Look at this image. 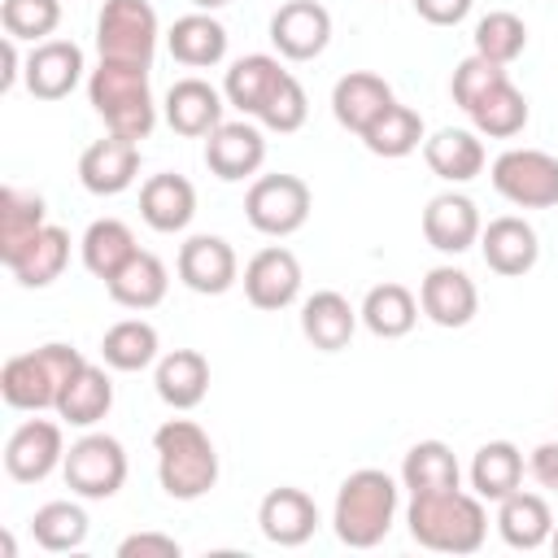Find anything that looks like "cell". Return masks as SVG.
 Segmentation results:
<instances>
[{"instance_id":"obj_2","label":"cell","mask_w":558,"mask_h":558,"mask_svg":"<svg viewBox=\"0 0 558 558\" xmlns=\"http://www.w3.org/2000/svg\"><path fill=\"white\" fill-rule=\"evenodd\" d=\"M401 506V488L388 471L379 466H362L353 475H344L336 506H331V527L340 536V545L349 549H375L397 519Z\"/></svg>"},{"instance_id":"obj_26","label":"cell","mask_w":558,"mask_h":558,"mask_svg":"<svg viewBox=\"0 0 558 558\" xmlns=\"http://www.w3.org/2000/svg\"><path fill=\"white\" fill-rule=\"evenodd\" d=\"M153 388L170 410H196L209 392V362L196 349H170L153 366Z\"/></svg>"},{"instance_id":"obj_14","label":"cell","mask_w":558,"mask_h":558,"mask_svg":"<svg viewBox=\"0 0 558 558\" xmlns=\"http://www.w3.org/2000/svg\"><path fill=\"white\" fill-rule=\"evenodd\" d=\"M183 288L201 292V296H222L235 279H240V262L235 248L222 235H187L179 244V262H174Z\"/></svg>"},{"instance_id":"obj_47","label":"cell","mask_w":558,"mask_h":558,"mask_svg":"<svg viewBox=\"0 0 558 558\" xmlns=\"http://www.w3.org/2000/svg\"><path fill=\"white\" fill-rule=\"evenodd\" d=\"M527 475H532L541 488L558 493V440H541V445L527 453Z\"/></svg>"},{"instance_id":"obj_44","label":"cell","mask_w":558,"mask_h":558,"mask_svg":"<svg viewBox=\"0 0 558 558\" xmlns=\"http://www.w3.org/2000/svg\"><path fill=\"white\" fill-rule=\"evenodd\" d=\"M501 78H510L506 74V65H497V61H488V57H480V52H471V57H462L458 65H453V78H449V96H453V105L466 113L488 87H497Z\"/></svg>"},{"instance_id":"obj_33","label":"cell","mask_w":558,"mask_h":558,"mask_svg":"<svg viewBox=\"0 0 558 558\" xmlns=\"http://www.w3.org/2000/svg\"><path fill=\"white\" fill-rule=\"evenodd\" d=\"M113 410V384L105 375V366L96 362H83L74 371V379L61 388L57 397V414L70 423V427H96L105 414Z\"/></svg>"},{"instance_id":"obj_41","label":"cell","mask_w":558,"mask_h":558,"mask_svg":"<svg viewBox=\"0 0 558 558\" xmlns=\"http://www.w3.org/2000/svg\"><path fill=\"white\" fill-rule=\"evenodd\" d=\"M31 536L48 554H70L87 541V510L78 501H48L31 514Z\"/></svg>"},{"instance_id":"obj_40","label":"cell","mask_w":558,"mask_h":558,"mask_svg":"<svg viewBox=\"0 0 558 558\" xmlns=\"http://www.w3.org/2000/svg\"><path fill=\"white\" fill-rule=\"evenodd\" d=\"M423 140H427L423 118H418V109H410V105H388V109L362 131V144H366L375 157H410Z\"/></svg>"},{"instance_id":"obj_34","label":"cell","mask_w":558,"mask_h":558,"mask_svg":"<svg viewBox=\"0 0 558 558\" xmlns=\"http://www.w3.org/2000/svg\"><path fill=\"white\" fill-rule=\"evenodd\" d=\"M466 118H471L475 135H488V140H514V135L527 126L532 109H527V96H523L510 78H501L497 87H488V92L466 109Z\"/></svg>"},{"instance_id":"obj_50","label":"cell","mask_w":558,"mask_h":558,"mask_svg":"<svg viewBox=\"0 0 558 558\" xmlns=\"http://www.w3.org/2000/svg\"><path fill=\"white\" fill-rule=\"evenodd\" d=\"M201 13H214V9H222V4H231V0H192Z\"/></svg>"},{"instance_id":"obj_32","label":"cell","mask_w":558,"mask_h":558,"mask_svg":"<svg viewBox=\"0 0 558 558\" xmlns=\"http://www.w3.org/2000/svg\"><path fill=\"white\" fill-rule=\"evenodd\" d=\"M362 327L379 340H401L414 331L418 323V296L405 288V283H375L366 296H362Z\"/></svg>"},{"instance_id":"obj_9","label":"cell","mask_w":558,"mask_h":558,"mask_svg":"<svg viewBox=\"0 0 558 558\" xmlns=\"http://www.w3.org/2000/svg\"><path fill=\"white\" fill-rule=\"evenodd\" d=\"M497 196L519 209H554L558 205V157L545 148H506L488 170Z\"/></svg>"},{"instance_id":"obj_43","label":"cell","mask_w":558,"mask_h":558,"mask_svg":"<svg viewBox=\"0 0 558 558\" xmlns=\"http://www.w3.org/2000/svg\"><path fill=\"white\" fill-rule=\"evenodd\" d=\"M0 26L13 39L44 44L61 26V0H0Z\"/></svg>"},{"instance_id":"obj_3","label":"cell","mask_w":558,"mask_h":558,"mask_svg":"<svg viewBox=\"0 0 558 558\" xmlns=\"http://www.w3.org/2000/svg\"><path fill=\"white\" fill-rule=\"evenodd\" d=\"M153 453L161 493L174 501H196L218 484V449L209 432L192 418H166L153 432Z\"/></svg>"},{"instance_id":"obj_4","label":"cell","mask_w":558,"mask_h":558,"mask_svg":"<svg viewBox=\"0 0 558 558\" xmlns=\"http://www.w3.org/2000/svg\"><path fill=\"white\" fill-rule=\"evenodd\" d=\"M87 100L92 109L105 118V126L122 140H148V131L157 126V105H153V87H148V65L135 61H105L87 74Z\"/></svg>"},{"instance_id":"obj_35","label":"cell","mask_w":558,"mask_h":558,"mask_svg":"<svg viewBox=\"0 0 558 558\" xmlns=\"http://www.w3.org/2000/svg\"><path fill=\"white\" fill-rule=\"evenodd\" d=\"M471 493L484 501H501L523 484V453L510 440H488L471 458Z\"/></svg>"},{"instance_id":"obj_38","label":"cell","mask_w":558,"mask_h":558,"mask_svg":"<svg viewBox=\"0 0 558 558\" xmlns=\"http://www.w3.org/2000/svg\"><path fill=\"white\" fill-rule=\"evenodd\" d=\"M135 235L122 218H96L83 240H78V253H83V266L96 275V279H113L131 257H135Z\"/></svg>"},{"instance_id":"obj_46","label":"cell","mask_w":558,"mask_h":558,"mask_svg":"<svg viewBox=\"0 0 558 558\" xmlns=\"http://www.w3.org/2000/svg\"><path fill=\"white\" fill-rule=\"evenodd\" d=\"M179 541L166 532H131L118 541V558H179Z\"/></svg>"},{"instance_id":"obj_5","label":"cell","mask_w":558,"mask_h":558,"mask_svg":"<svg viewBox=\"0 0 558 558\" xmlns=\"http://www.w3.org/2000/svg\"><path fill=\"white\" fill-rule=\"evenodd\" d=\"M83 362L87 357L65 340H48L31 353H13L0 366V397H4L9 410H26V414L57 410L61 388L74 379V371Z\"/></svg>"},{"instance_id":"obj_22","label":"cell","mask_w":558,"mask_h":558,"mask_svg":"<svg viewBox=\"0 0 558 558\" xmlns=\"http://www.w3.org/2000/svg\"><path fill=\"white\" fill-rule=\"evenodd\" d=\"M222 109H227V96L196 74L170 83L166 92V122L174 135H187V140H201L214 126H222Z\"/></svg>"},{"instance_id":"obj_25","label":"cell","mask_w":558,"mask_h":558,"mask_svg":"<svg viewBox=\"0 0 558 558\" xmlns=\"http://www.w3.org/2000/svg\"><path fill=\"white\" fill-rule=\"evenodd\" d=\"M357 323H362V314L349 305V296H340L331 288L301 301V336L323 353H340L353 340Z\"/></svg>"},{"instance_id":"obj_39","label":"cell","mask_w":558,"mask_h":558,"mask_svg":"<svg viewBox=\"0 0 558 558\" xmlns=\"http://www.w3.org/2000/svg\"><path fill=\"white\" fill-rule=\"evenodd\" d=\"M100 357L109 371H144L161 357V336L144 318H122L100 336Z\"/></svg>"},{"instance_id":"obj_1","label":"cell","mask_w":558,"mask_h":558,"mask_svg":"<svg viewBox=\"0 0 558 558\" xmlns=\"http://www.w3.org/2000/svg\"><path fill=\"white\" fill-rule=\"evenodd\" d=\"M410 536L432 554H475L488 536L484 497L445 488V493H410L405 506Z\"/></svg>"},{"instance_id":"obj_15","label":"cell","mask_w":558,"mask_h":558,"mask_svg":"<svg viewBox=\"0 0 558 558\" xmlns=\"http://www.w3.org/2000/svg\"><path fill=\"white\" fill-rule=\"evenodd\" d=\"M83 48L74 39H44L31 48L22 83L35 100H65L83 83Z\"/></svg>"},{"instance_id":"obj_18","label":"cell","mask_w":558,"mask_h":558,"mask_svg":"<svg viewBox=\"0 0 558 558\" xmlns=\"http://www.w3.org/2000/svg\"><path fill=\"white\" fill-rule=\"evenodd\" d=\"M418 310L436 323V327H466L480 310V292L475 279L458 266H432L418 283Z\"/></svg>"},{"instance_id":"obj_23","label":"cell","mask_w":558,"mask_h":558,"mask_svg":"<svg viewBox=\"0 0 558 558\" xmlns=\"http://www.w3.org/2000/svg\"><path fill=\"white\" fill-rule=\"evenodd\" d=\"M283 78H288V70L279 65V57H270V52H248V57L231 61V70H227V78H222V96H227V105L240 109L244 118H257Z\"/></svg>"},{"instance_id":"obj_10","label":"cell","mask_w":558,"mask_h":558,"mask_svg":"<svg viewBox=\"0 0 558 558\" xmlns=\"http://www.w3.org/2000/svg\"><path fill=\"white\" fill-rule=\"evenodd\" d=\"M65 462V436L52 418H26L4 440V471L17 484H39Z\"/></svg>"},{"instance_id":"obj_51","label":"cell","mask_w":558,"mask_h":558,"mask_svg":"<svg viewBox=\"0 0 558 558\" xmlns=\"http://www.w3.org/2000/svg\"><path fill=\"white\" fill-rule=\"evenodd\" d=\"M549 549L558 554V523H554V532H549Z\"/></svg>"},{"instance_id":"obj_45","label":"cell","mask_w":558,"mask_h":558,"mask_svg":"<svg viewBox=\"0 0 558 558\" xmlns=\"http://www.w3.org/2000/svg\"><path fill=\"white\" fill-rule=\"evenodd\" d=\"M305 118H310V96H305V87H301L296 74H288V78L275 87V96L266 100V109L257 113V122H262L266 131H279V135L301 131Z\"/></svg>"},{"instance_id":"obj_49","label":"cell","mask_w":558,"mask_h":558,"mask_svg":"<svg viewBox=\"0 0 558 558\" xmlns=\"http://www.w3.org/2000/svg\"><path fill=\"white\" fill-rule=\"evenodd\" d=\"M0 52H4V74H0V87L9 92V87L17 83V74H22L26 65L17 61V39H13V35H4V48H0Z\"/></svg>"},{"instance_id":"obj_8","label":"cell","mask_w":558,"mask_h":558,"mask_svg":"<svg viewBox=\"0 0 558 558\" xmlns=\"http://www.w3.org/2000/svg\"><path fill=\"white\" fill-rule=\"evenodd\" d=\"M157 9L148 0H105L96 17V48L105 61L153 65L157 52Z\"/></svg>"},{"instance_id":"obj_6","label":"cell","mask_w":558,"mask_h":558,"mask_svg":"<svg viewBox=\"0 0 558 558\" xmlns=\"http://www.w3.org/2000/svg\"><path fill=\"white\" fill-rule=\"evenodd\" d=\"M314 209V196H310V183L296 179V174H257L244 192V218L253 231L270 235V240H283L292 231L305 227Z\"/></svg>"},{"instance_id":"obj_7","label":"cell","mask_w":558,"mask_h":558,"mask_svg":"<svg viewBox=\"0 0 558 558\" xmlns=\"http://www.w3.org/2000/svg\"><path fill=\"white\" fill-rule=\"evenodd\" d=\"M61 475L83 501H109L126 484V449L109 432H87L65 449Z\"/></svg>"},{"instance_id":"obj_28","label":"cell","mask_w":558,"mask_h":558,"mask_svg":"<svg viewBox=\"0 0 558 558\" xmlns=\"http://www.w3.org/2000/svg\"><path fill=\"white\" fill-rule=\"evenodd\" d=\"M493 523H497V532H501V541L510 549H541L549 541V532H554V510H549V501L541 493L514 488L510 497L497 501V519Z\"/></svg>"},{"instance_id":"obj_30","label":"cell","mask_w":558,"mask_h":558,"mask_svg":"<svg viewBox=\"0 0 558 558\" xmlns=\"http://www.w3.org/2000/svg\"><path fill=\"white\" fill-rule=\"evenodd\" d=\"M105 288H109V296H113L122 310H153V305L166 301L170 270H166V262H161L157 253L135 248V257H131L113 279H105Z\"/></svg>"},{"instance_id":"obj_42","label":"cell","mask_w":558,"mask_h":558,"mask_svg":"<svg viewBox=\"0 0 558 558\" xmlns=\"http://www.w3.org/2000/svg\"><path fill=\"white\" fill-rule=\"evenodd\" d=\"M471 44H475L480 57H488V61H497V65H510V61H519L523 48H527V26H523V17L510 13V9H493V13H484V17L475 22Z\"/></svg>"},{"instance_id":"obj_31","label":"cell","mask_w":558,"mask_h":558,"mask_svg":"<svg viewBox=\"0 0 558 558\" xmlns=\"http://www.w3.org/2000/svg\"><path fill=\"white\" fill-rule=\"evenodd\" d=\"M44 227H48L44 196L4 183V192H0V262L9 266V262H13V257H17Z\"/></svg>"},{"instance_id":"obj_12","label":"cell","mask_w":558,"mask_h":558,"mask_svg":"<svg viewBox=\"0 0 558 558\" xmlns=\"http://www.w3.org/2000/svg\"><path fill=\"white\" fill-rule=\"evenodd\" d=\"M270 44L283 61H314L331 44V13L318 0H288L270 17Z\"/></svg>"},{"instance_id":"obj_27","label":"cell","mask_w":558,"mask_h":558,"mask_svg":"<svg viewBox=\"0 0 558 558\" xmlns=\"http://www.w3.org/2000/svg\"><path fill=\"white\" fill-rule=\"evenodd\" d=\"M166 48L179 65L187 70H209L227 57V26L214 13H183L174 17V26L166 31Z\"/></svg>"},{"instance_id":"obj_48","label":"cell","mask_w":558,"mask_h":558,"mask_svg":"<svg viewBox=\"0 0 558 558\" xmlns=\"http://www.w3.org/2000/svg\"><path fill=\"white\" fill-rule=\"evenodd\" d=\"M475 0H414V13L427 22V26H458L466 13H471Z\"/></svg>"},{"instance_id":"obj_16","label":"cell","mask_w":558,"mask_h":558,"mask_svg":"<svg viewBox=\"0 0 558 558\" xmlns=\"http://www.w3.org/2000/svg\"><path fill=\"white\" fill-rule=\"evenodd\" d=\"M135 179H140V144L135 140H122L113 131L105 140H92L83 148V157H78V183L92 196H118Z\"/></svg>"},{"instance_id":"obj_37","label":"cell","mask_w":558,"mask_h":558,"mask_svg":"<svg viewBox=\"0 0 558 558\" xmlns=\"http://www.w3.org/2000/svg\"><path fill=\"white\" fill-rule=\"evenodd\" d=\"M401 484L410 493H445V488H462V466L453 458V449L445 440H418L405 449L401 462Z\"/></svg>"},{"instance_id":"obj_19","label":"cell","mask_w":558,"mask_h":558,"mask_svg":"<svg viewBox=\"0 0 558 558\" xmlns=\"http://www.w3.org/2000/svg\"><path fill=\"white\" fill-rule=\"evenodd\" d=\"M480 253L488 262L493 275H506V279H519L536 266L541 257V240H536V227L519 214H501L493 218L484 231H480Z\"/></svg>"},{"instance_id":"obj_17","label":"cell","mask_w":558,"mask_h":558,"mask_svg":"<svg viewBox=\"0 0 558 558\" xmlns=\"http://www.w3.org/2000/svg\"><path fill=\"white\" fill-rule=\"evenodd\" d=\"M257 527L270 545L279 549H296L305 545L314 532H318V506L305 488H292V484H279L262 497L257 506Z\"/></svg>"},{"instance_id":"obj_13","label":"cell","mask_w":558,"mask_h":558,"mask_svg":"<svg viewBox=\"0 0 558 558\" xmlns=\"http://www.w3.org/2000/svg\"><path fill=\"white\" fill-rule=\"evenodd\" d=\"M266 161V135L262 126L253 122H222L205 135V166L214 179L222 183H240V179H253Z\"/></svg>"},{"instance_id":"obj_36","label":"cell","mask_w":558,"mask_h":558,"mask_svg":"<svg viewBox=\"0 0 558 558\" xmlns=\"http://www.w3.org/2000/svg\"><path fill=\"white\" fill-rule=\"evenodd\" d=\"M65 262H70V231L57 227V222H48V227L9 262V275H13L22 288H48L52 279H61Z\"/></svg>"},{"instance_id":"obj_29","label":"cell","mask_w":558,"mask_h":558,"mask_svg":"<svg viewBox=\"0 0 558 558\" xmlns=\"http://www.w3.org/2000/svg\"><path fill=\"white\" fill-rule=\"evenodd\" d=\"M423 161L445 183H471L484 170V144H480L475 131L445 126V131H436V135L423 140Z\"/></svg>"},{"instance_id":"obj_11","label":"cell","mask_w":558,"mask_h":558,"mask_svg":"<svg viewBox=\"0 0 558 558\" xmlns=\"http://www.w3.org/2000/svg\"><path fill=\"white\" fill-rule=\"evenodd\" d=\"M244 296L253 310H288L296 296H301V262L292 248L283 244H266L248 257L244 266Z\"/></svg>"},{"instance_id":"obj_21","label":"cell","mask_w":558,"mask_h":558,"mask_svg":"<svg viewBox=\"0 0 558 558\" xmlns=\"http://www.w3.org/2000/svg\"><path fill=\"white\" fill-rule=\"evenodd\" d=\"M388 105H397L392 96V83L384 74H371V70H349L344 78H336L331 87V113L344 131L362 135Z\"/></svg>"},{"instance_id":"obj_20","label":"cell","mask_w":558,"mask_h":558,"mask_svg":"<svg viewBox=\"0 0 558 558\" xmlns=\"http://www.w3.org/2000/svg\"><path fill=\"white\" fill-rule=\"evenodd\" d=\"M480 231H484V222H480V209H475V201L471 196H462V192H440V196H432L427 201V209H423V240L436 248V253H466L471 244H480Z\"/></svg>"},{"instance_id":"obj_24","label":"cell","mask_w":558,"mask_h":558,"mask_svg":"<svg viewBox=\"0 0 558 558\" xmlns=\"http://www.w3.org/2000/svg\"><path fill=\"white\" fill-rule=\"evenodd\" d=\"M140 218L161 235L183 231L196 218V187L183 174H170V170L148 174L144 187H140Z\"/></svg>"}]
</instances>
